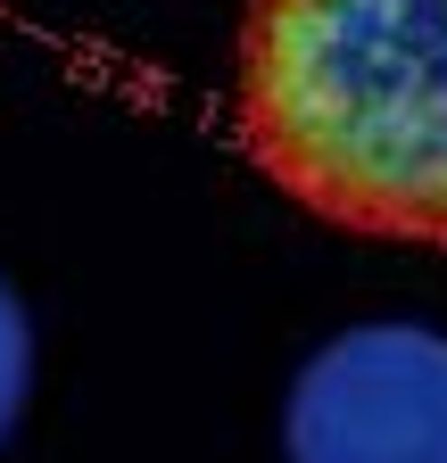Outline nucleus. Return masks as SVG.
Returning a JSON list of instances; mask_svg holds the SVG:
<instances>
[{
    "label": "nucleus",
    "mask_w": 447,
    "mask_h": 463,
    "mask_svg": "<svg viewBox=\"0 0 447 463\" xmlns=\"http://www.w3.org/2000/svg\"><path fill=\"white\" fill-rule=\"evenodd\" d=\"M241 133L315 215L447 249V0H249Z\"/></svg>",
    "instance_id": "nucleus-1"
},
{
    "label": "nucleus",
    "mask_w": 447,
    "mask_h": 463,
    "mask_svg": "<svg viewBox=\"0 0 447 463\" xmlns=\"http://www.w3.org/2000/svg\"><path fill=\"white\" fill-rule=\"evenodd\" d=\"M282 463H447V331L357 323L282 397Z\"/></svg>",
    "instance_id": "nucleus-2"
},
{
    "label": "nucleus",
    "mask_w": 447,
    "mask_h": 463,
    "mask_svg": "<svg viewBox=\"0 0 447 463\" xmlns=\"http://www.w3.org/2000/svg\"><path fill=\"white\" fill-rule=\"evenodd\" d=\"M25 397H33V323H25V298L0 281V447L17 439Z\"/></svg>",
    "instance_id": "nucleus-3"
}]
</instances>
